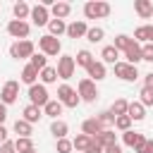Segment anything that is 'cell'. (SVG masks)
Returning <instances> with one entry per match:
<instances>
[{
    "label": "cell",
    "mask_w": 153,
    "mask_h": 153,
    "mask_svg": "<svg viewBox=\"0 0 153 153\" xmlns=\"http://www.w3.org/2000/svg\"><path fill=\"white\" fill-rule=\"evenodd\" d=\"M110 12H112V7L105 0H88L84 5V17L86 19H105V17H110Z\"/></svg>",
    "instance_id": "6da1fadb"
},
{
    "label": "cell",
    "mask_w": 153,
    "mask_h": 153,
    "mask_svg": "<svg viewBox=\"0 0 153 153\" xmlns=\"http://www.w3.org/2000/svg\"><path fill=\"white\" fill-rule=\"evenodd\" d=\"M36 53V45L26 38V41H14L12 45H10V57H14V60H31V55Z\"/></svg>",
    "instance_id": "7a4b0ae2"
},
{
    "label": "cell",
    "mask_w": 153,
    "mask_h": 153,
    "mask_svg": "<svg viewBox=\"0 0 153 153\" xmlns=\"http://www.w3.org/2000/svg\"><path fill=\"white\" fill-rule=\"evenodd\" d=\"M57 100H60L65 108H76V105L81 103L79 93H76L69 84H60V86H57Z\"/></svg>",
    "instance_id": "3957f363"
},
{
    "label": "cell",
    "mask_w": 153,
    "mask_h": 153,
    "mask_svg": "<svg viewBox=\"0 0 153 153\" xmlns=\"http://www.w3.org/2000/svg\"><path fill=\"white\" fill-rule=\"evenodd\" d=\"M38 48H41V53H43L45 57H55V55H60V50H62L60 38H55V36H50V33H45V36L38 38Z\"/></svg>",
    "instance_id": "277c9868"
},
{
    "label": "cell",
    "mask_w": 153,
    "mask_h": 153,
    "mask_svg": "<svg viewBox=\"0 0 153 153\" xmlns=\"http://www.w3.org/2000/svg\"><path fill=\"white\" fill-rule=\"evenodd\" d=\"M48 100H50V96H48V88L43 86V84H33V86H29V103L31 105H36V108H45L48 105Z\"/></svg>",
    "instance_id": "5b68a950"
},
{
    "label": "cell",
    "mask_w": 153,
    "mask_h": 153,
    "mask_svg": "<svg viewBox=\"0 0 153 153\" xmlns=\"http://www.w3.org/2000/svg\"><path fill=\"white\" fill-rule=\"evenodd\" d=\"M57 76L60 79H72L74 76V69H76V62H74V55H60L57 57Z\"/></svg>",
    "instance_id": "8992f818"
},
{
    "label": "cell",
    "mask_w": 153,
    "mask_h": 153,
    "mask_svg": "<svg viewBox=\"0 0 153 153\" xmlns=\"http://www.w3.org/2000/svg\"><path fill=\"white\" fill-rule=\"evenodd\" d=\"M76 93H79V98H81L84 103H96V98H98L96 81H91L88 76H86V79H81V81H79V86H76Z\"/></svg>",
    "instance_id": "52a82bcc"
},
{
    "label": "cell",
    "mask_w": 153,
    "mask_h": 153,
    "mask_svg": "<svg viewBox=\"0 0 153 153\" xmlns=\"http://www.w3.org/2000/svg\"><path fill=\"white\" fill-rule=\"evenodd\" d=\"M29 31H31V24L29 22H19V19H10L7 22V33L17 41H26L29 38Z\"/></svg>",
    "instance_id": "ba28073f"
},
{
    "label": "cell",
    "mask_w": 153,
    "mask_h": 153,
    "mask_svg": "<svg viewBox=\"0 0 153 153\" xmlns=\"http://www.w3.org/2000/svg\"><path fill=\"white\" fill-rule=\"evenodd\" d=\"M17 98H19V81H14V79L5 81V86L0 91V103L12 105V103H17Z\"/></svg>",
    "instance_id": "9c48e42d"
},
{
    "label": "cell",
    "mask_w": 153,
    "mask_h": 153,
    "mask_svg": "<svg viewBox=\"0 0 153 153\" xmlns=\"http://www.w3.org/2000/svg\"><path fill=\"white\" fill-rule=\"evenodd\" d=\"M29 19H31V24H36V26H48V22L53 19V17H50V7L41 5V2H38V5H33V7H31V17H29Z\"/></svg>",
    "instance_id": "30bf717a"
},
{
    "label": "cell",
    "mask_w": 153,
    "mask_h": 153,
    "mask_svg": "<svg viewBox=\"0 0 153 153\" xmlns=\"http://www.w3.org/2000/svg\"><path fill=\"white\" fill-rule=\"evenodd\" d=\"M115 76H120L122 81H136V79H139V69H136L134 65L120 60V62L115 65Z\"/></svg>",
    "instance_id": "8fae6325"
},
{
    "label": "cell",
    "mask_w": 153,
    "mask_h": 153,
    "mask_svg": "<svg viewBox=\"0 0 153 153\" xmlns=\"http://www.w3.org/2000/svg\"><path fill=\"white\" fill-rule=\"evenodd\" d=\"M143 141H146V136L141 134V131H134V129H129V131H124L122 134V143L124 146H129V148H139V146H143Z\"/></svg>",
    "instance_id": "7c38bea8"
},
{
    "label": "cell",
    "mask_w": 153,
    "mask_h": 153,
    "mask_svg": "<svg viewBox=\"0 0 153 153\" xmlns=\"http://www.w3.org/2000/svg\"><path fill=\"white\" fill-rule=\"evenodd\" d=\"M124 57H127L124 62H129V65H134V67H136V65H139V62L143 60V53H141V43L131 41V45H129V48L124 50Z\"/></svg>",
    "instance_id": "4fadbf2b"
},
{
    "label": "cell",
    "mask_w": 153,
    "mask_h": 153,
    "mask_svg": "<svg viewBox=\"0 0 153 153\" xmlns=\"http://www.w3.org/2000/svg\"><path fill=\"white\" fill-rule=\"evenodd\" d=\"M103 129H105V127H103L96 117H88V120H84V122H81V134H86V136H91V139H93V136H98Z\"/></svg>",
    "instance_id": "5bb4252c"
},
{
    "label": "cell",
    "mask_w": 153,
    "mask_h": 153,
    "mask_svg": "<svg viewBox=\"0 0 153 153\" xmlns=\"http://www.w3.org/2000/svg\"><path fill=\"white\" fill-rule=\"evenodd\" d=\"M69 12H72V5L65 2V0H57V2H53V7H50V17H53V19H65V17H69Z\"/></svg>",
    "instance_id": "9a60e30c"
},
{
    "label": "cell",
    "mask_w": 153,
    "mask_h": 153,
    "mask_svg": "<svg viewBox=\"0 0 153 153\" xmlns=\"http://www.w3.org/2000/svg\"><path fill=\"white\" fill-rule=\"evenodd\" d=\"M86 74H88V79H91V81H100V79H105L108 69H105V65H103L100 60H93V62H91V67L86 69Z\"/></svg>",
    "instance_id": "2e32d148"
},
{
    "label": "cell",
    "mask_w": 153,
    "mask_h": 153,
    "mask_svg": "<svg viewBox=\"0 0 153 153\" xmlns=\"http://www.w3.org/2000/svg\"><path fill=\"white\" fill-rule=\"evenodd\" d=\"M86 31H88V24H86L84 19L67 24V36H69V38H81V36H86Z\"/></svg>",
    "instance_id": "e0dca14e"
},
{
    "label": "cell",
    "mask_w": 153,
    "mask_h": 153,
    "mask_svg": "<svg viewBox=\"0 0 153 153\" xmlns=\"http://www.w3.org/2000/svg\"><path fill=\"white\" fill-rule=\"evenodd\" d=\"M100 57H103V60H100L103 65H112V67H115V65L120 62V50H117L115 45H105V48L100 50Z\"/></svg>",
    "instance_id": "ac0fdd59"
},
{
    "label": "cell",
    "mask_w": 153,
    "mask_h": 153,
    "mask_svg": "<svg viewBox=\"0 0 153 153\" xmlns=\"http://www.w3.org/2000/svg\"><path fill=\"white\" fill-rule=\"evenodd\" d=\"M50 134L55 136V141H57V139H67L69 124H67L65 120H53V122H50Z\"/></svg>",
    "instance_id": "d6986e66"
},
{
    "label": "cell",
    "mask_w": 153,
    "mask_h": 153,
    "mask_svg": "<svg viewBox=\"0 0 153 153\" xmlns=\"http://www.w3.org/2000/svg\"><path fill=\"white\" fill-rule=\"evenodd\" d=\"M41 117H43V110H41V108H36V105H31V103L22 110V120H26L29 124H36Z\"/></svg>",
    "instance_id": "ffe728a7"
},
{
    "label": "cell",
    "mask_w": 153,
    "mask_h": 153,
    "mask_svg": "<svg viewBox=\"0 0 153 153\" xmlns=\"http://www.w3.org/2000/svg\"><path fill=\"white\" fill-rule=\"evenodd\" d=\"M38 74H41V72H38L33 65H24V69H22V76H19V79H22V84L33 86V84H36V79H38Z\"/></svg>",
    "instance_id": "44dd1931"
},
{
    "label": "cell",
    "mask_w": 153,
    "mask_h": 153,
    "mask_svg": "<svg viewBox=\"0 0 153 153\" xmlns=\"http://www.w3.org/2000/svg\"><path fill=\"white\" fill-rule=\"evenodd\" d=\"M134 10H136V14L141 19H151L153 17V2L151 0H136L134 2Z\"/></svg>",
    "instance_id": "7402d4cb"
},
{
    "label": "cell",
    "mask_w": 153,
    "mask_h": 153,
    "mask_svg": "<svg viewBox=\"0 0 153 153\" xmlns=\"http://www.w3.org/2000/svg\"><path fill=\"white\" fill-rule=\"evenodd\" d=\"M12 12H14V19H19V22H26V19L31 17V7H29L24 0L14 2V5H12Z\"/></svg>",
    "instance_id": "603a6c76"
},
{
    "label": "cell",
    "mask_w": 153,
    "mask_h": 153,
    "mask_svg": "<svg viewBox=\"0 0 153 153\" xmlns=\"http://www.w3.org/2000/svg\"><path fill=\"white\" fill-rule=\"evenodd\" d=\"M62 108H65V105H62L60 100H53V98H50V100H48V105L43 108V115H48V117H53V120H60Z\"/></svg>",
    "instance_id": "cb8c5ba5"
},
{
    "label": "cell",
    "mask_w": 153,
    "mask_h": 153,
    "mask_svg": "<svg viewBox=\"0 0 153 153\" xmlns=\"http://www.w3.org/2000/svg\"><path fill=\"white\" fill-rule=\"evenodd\" d=\"M127 115H129L134 122H141V120L146 117V108H143L139 100H131V103H129V110H127Z\"/></svg>",
    "instance_id": "d4e9b609"
},
{
    "label": "cell",
    "mask_w": 153,
    "mask_h": 153,
    "mask_svg": "<svg viewBox=\"0 0 153 153\" xmlns=\"http://www.w3.org/2000/svg\"><path fill=\"white\" fill-rule=\"evenodd\" d=\"M93 141L100 143V146L105 148V146H110V143H117V134H115L112 129H103L98 136H93Z\"/></svg>",
    "instance_id": "484cf974"
},
{
    "label": "cell",
    "mask_w": 153,
    "mask_h": 153,
    "mask_svg": "<svg viewBox=\"0 0 153 153\" xmlns=\"http://www.w3.org/2000/svg\"><path fill=\"white\" fill-rule=\"evenodd\" d=\"M38 79H41V84H43V86H48V84H55V81H57L60 76H57V69L48 65L45 69H41V74H38Z\"/></svg>",
    "instance_id": "4316f807"
},
{
    "label": "cell",
    "mask_w": 153,
    "mask_h": 153,
    "mask_svg": "<svg viewBox=\"0 0 153 153\" xmlns=\"http://www.w3.org/2000/svg\"><path fill=\"white\" fill-rule=\"evenodd\" d=\"M91 136H86V134H76L74 139H72V146H74V151L76 153H86V148L91 146Z\"/></svg>",
    "instance_id": "83f0119b"
},
{
    "label": "cell",
    "mask_w": 153,
    "mask_h": 153,
    "mask_svg": "<svg viewBox=\"0 0 153 153\" xmlns=\"http://www.w3.org/2000/svg\"><path fill=\"white\" fill-rule=\"evenodd\" d=\"M48 31H50V36H62V33H67V24H65V19H50L48 22Z\"/></svg>",
    "instance_id": "f1b7e54d"
},
{
    "label": "cell",
    "mask_w": 153,
    "mask_h": 153,
    "mask_svg": "<svg viewBox=\"0 0 153 153\" xmlns=\"http://www.w3.org/2000/svg\"><path fill=\"white\" fill-rule=\"evenodd\" d=\"M93 60H96V57H93V55H91V50H86V48H84V50H79V53H76V57H74L76 67H84V69H88Z\"/></svg>",
    "instance_id": "f546056e"
},
{
    "label": "cell",
    "mask_w": 153,
    "mask_h": 153,
    "mask_svg": "<svg viewBox=\"0 0 153 153\" xmlns=\"http://www.w3.org/2000/svg\"><path fill=\"white\" fill-rule=\"evenodd\" d=\"M134 41L136 43H151V24H143V26H139L136 31H134Z\"/></svg>",
    "instance_id": "4dcf8cb0"
},
{
    "label": "cell",
    "mask_w": 153,
    "mask_h": 153,
    "mask_svg": "<svg viewBox=\"0 0 153 153\" xmlns=\"http://www.w3.org/2000/svg\"><path fill=\"white\" fill-rule=\"evenodd\" d=\"M127 110H129V100H127V98H117V100L110 105V112H112V117L127 115Z\"/></svg>",
    "instance_id": "1f68e13d"
},
{
    "label": "cell",
    "mask_w": 153,
    "mask_h": 153,
    "mask_svg": "<svg viewBox=\"0 0 153 153\" xmlns=\"http://www.w3.org/2000/svg\"><path fill=\"white\" fill-rule=\"evenodd\" d=\"M14 134H19V136H31V134H33V124H29L26 120L19 117V120L14 122Z\"/></svg>",
    "instance_id": "d6a6232c"
},
{
    "label": "cell",
    "mask_w": 153,
    "mask_h": 153,
    "mask_svg": "<svg viewBox=\"0 0 153 153\" xmlns=\"http://www.w3.org/2000/svg\"><path fill=\"white\" fill-rule=\"evenodd\" d=\"M103 38H105V31L100 26H88V31H86V41L88 43H100Z\"/></svg>",
    "instance_id": "836d02e7"
},
{
    "label": "cell",
    "mask_w": 153,
    "mask_h": 153,
    "mask_svg": "<svg viewBox=\"0 0 153 153\" xmlns=\"http://www.w3.org/2000/svg\"><path fill=\"white\" fill-rule=\"evenodd\" d=\"M14 148H17V153H26V151H31V148H33L31 136H17V139H14Z\"/></svg>",
    "instance_id": "e575fe53"
},
{
    "label": "cell",
    "mask_w": 153,
    "mask_h": 153,
    "mask_svg": "<svg viewBox=\"0 0 153 153\" xmlns=\"http://www.w3.org/2000/svg\"><path fill=\"white\" fill-rule=\"evenodd\" d=\"M131 122H134V120H131L129 115H120V117H115V129L124 134V131L131 129Z\"/></svg>",
    "instance_id": "d590c367"
},
{
    "label": "cell",
    "mask_w": 153,
    "mask_h": 153,
    "mask_svg": "<svg viewBox=\"0 0 153 153\" xmlns=\"http://www.w3.org/2000/svg\"><path fill=\"white\" fill-rule=\"evenodd\" d=\"M131 41H134L131 36H127V33H120V36H115V43H112V45H115L120 53H124V50L131 45Z\"/></svg>",
    "instance_id": "8d00e7d4"
},
{
    "label": "cell",
    "mask_w": 153,
    "mask_h": 153,
    "mask_svg": "<svg viewBox=\"0 0 153 153\" xmlns=\"http://www.w3.org/2000/svg\"><path fill=\"white\" fill-rule=\"evenodd\" d=\"M29 65H33V67L41 72V69H45V67H48V57H45L43 53H33V55H31V60H29Z\"/></svg>",
    "instance_id": "74e56055"
},
{
    "label": "cell",
    "mask_w": 153,
    "mask_h": 153,
    "mask_svg": "<svg viewBox=\"0 0 153 153\" xmlns=\"http://www.w3.org/2000/svg\"><path fill=\"white\" fill-rule=\"evenodd\" d=\"M96 120L105 127V129H110V127H115V117H112V112L110 110H103V112H98L96 115Z\"/></svg>",
    "instance_id": "f35d334b"
},
{
    "label": "cell",
    "mask_w": 153,
    "mask_h": 153,
    "mask_svg": "<svg viewBox=\"0 0 153 153\" xmlns=\"http://www.w3.org/2000/svg\"><path fill=\"white\" fill-rule=\"evenodd\" d=\"M139 103H141L143 108H151V105H153V88H146V86H143V88L139 91Z\"/></svg>",
    "instance_id": "ab89813d"
},
{
    "label": "cell",
    "mask_w": 153,
    "mask_h": 153,
    "mask_svg": "<svg viewBox=\"0 0 153 153\" xmlns=\"http://www.w3.org/2000/svg\"><path fill=\"white\" fill-rule=\"evenodd\" d=\"M55 151H57V153H72V151H74L72 139H57V141H55Z\"/></svg>",
    "instance_id": "60d3db41"
},
{
    "label": "cell",
    "mask_w": 153,
    "mask_h": 153,
    "mask_svg": "<svg viewBox=\"0 0 153 153\" xmlns=\"http://www.w3.org/2000/svg\"><path fill=\"white\" fill-rule=\"evenodd\" d=\"M141 53H143V60L146 62H153V43H143L141 45Z\"/></svg>",
    "instance_id": "b9f144b4"
},
{
    "label": "cell",
    "mask_w": 153,
    "mask_h": 153,
    "mask_svg": "<svg viewBox=\"0 0 153 153\" xmlns=\"http://www.w3.org/2000/svg\"><path fill=\"white\" fill-rule=\"evenodd\" d=\"M0 153H17V148H14V141H5V143H0Z\"/></svg>",
    "instance_id": "7bdbcfd3"
},
{
    "label": "cell",
    "mask_w": 153,
    "mask_h": 153,
    "mask_svg": "<svg viewBox=\"0 0 153 153\" xmlns=\"http://www.w3.org/2000/svg\"><path fill=\"white\" fill-rule=\"evenodd\" d=\"M136 153H153V139H146V141H143V146H139V148H136Z\"/></svg>",
    "instance_id": "ee69618b"
},
{
    "label": "cell",
    "mask_w": 153,
    "mask_h": 153,
    "mask_svg": "<svg viewBox=\"0 0 153 153\" xmlns=\"http://www.w3.org/2000/svg\"><path fill=\"white\" fill-rule=\"evenodd\" d=\"M103 153H122V146L120 143H110V146L103 148Z\"/></svg>",
    "instance_id": "f6af8a7d"
},
{
    "label": "cell",
    "mask_w": 153,
    "mask_h": 153,
    "mask_svg": "<svg viewBox=\"0 0 153 153\" xmlns=\"http://www.w3.org/2000/svg\"><path fill=\"white\" fill-rule=\"evenodd\" d=\"M86 153H103V146H100V143H96V141H91V146L86 148Z\"/></svg>",
    "instance_id": "bcb514c9"
},
{
    "label": "cell",
    "mask_w": 153,
    "mask_h": 153,
    "mask_svg": "<svg viewBox=\"0 0 153 153\" xmlns=\"http://www.w3.org/2000/svg\"><path fill=\"white\" fill-rule=\"evenodd\" d=\"M5 120H7V105L0 103V124H5Z\"/></svg>",
    "instance_id": "7dc6e473"
},
{
    "label": "cell",
    "mask_w": 153,
    "mask_h": 153,
    "mask_svg": "<svg viewBox=\"0 0 153 153\" xmlns=\"http://www.w3.org/2000/svg\"><path fill=\"white\" fill-rule=\"evenodd\" d=\"M143 86H146V88H153V72L143 76Z\"/></svg>",
    "instance_id": "c3c4849f"
},
{
    "label": "cell",
    "mask_w": 153,
    "mask_h": 153,
    "mask_svg": "<svg viewBox=\"0 0 153 153\" xmlns=\"http://www.w3.org/2000/svg\"><path fill=\"white\" fill-rule=\"evenodd\" d=\"M7 141V129H5V124H0V143H5Z\"/></svg>",
    "instance_id": "681fc988"
},
{
    "label": "cell",
    "mask_w": 153,
    "mask_h": 153,
    "mask_svg": "<svg viewBox=\"0 0 153 153\" xmlns=\"http://www.w3.org/2000/svg\"><path fill=\"white\" fill-rule=\"evenodd\" d=\"M151 43H153V24H151Z\"/></svg>",
    "instance_id": "f907efd6"
},
{
    "label": "cell",
    "mask_w": 153,
    "mask_h": 153,
    "mask_svg": "<svg viewBox=\"0 0 153 153\" xmlns=\"http://www.w3.org/2000/svg\"><path fill=\"white\" fill-rule=\"evenodd\" d=\"M26 153H36V148H31V151H26Z\"/></svg>",
    "instance_id": "816d5d0a"
}]
</instances>
